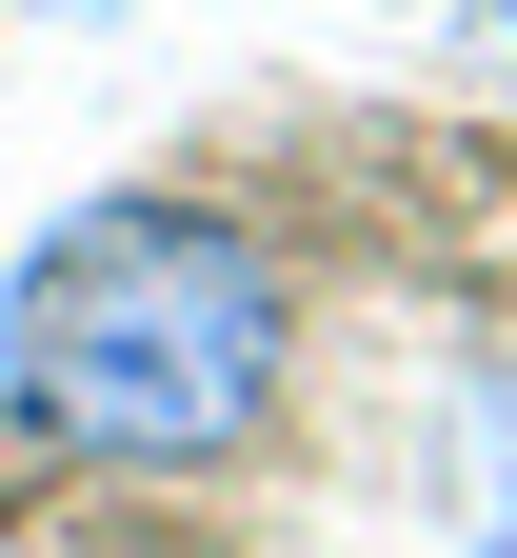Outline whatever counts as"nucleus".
<instances>
[{"label": "nucleus", "instance_id": "obj_1", "mask_svg": "<svg viewBox=\"0 0 517 558\" xmlns=\"http://www.w3.org/2000/svg\"><path fill=\"white\" fill-rule=\"evenodd\" d=\"M279 360H299V300H279L259 220H219L180 180L60 199L0 259V399H21V439L100 478H219L279 418Z\"/></svg>", "mask_w": 517, "mask_h": 558}, {"label": "nucleus", "instance_id": "obj_2", "mask_svg": "<svg viewBox=\"0 0 517 558\" xmlns=\"http://www.w3.org/2000/svg\"><path fill=\"white\" fill-rule=\"evenodd\" d=\"M0 21H120V0H0Z\"/></svg>", "mask_w": 517, "mask_h": 558}, {"label": "nucleus", "instance_id": "obj_3", "mask_svg": "<svg viewBox=\"0 0 517 558\" xmlns=\"http://www.w3.org/2000/svg\"><path fill=\"white\" fill-rule=\"evenodd\" d=\"M478 40H497V60H517V0H478Z\"/></svg>", "mask_w": 517, "mask_h": 558}]
</instances>
